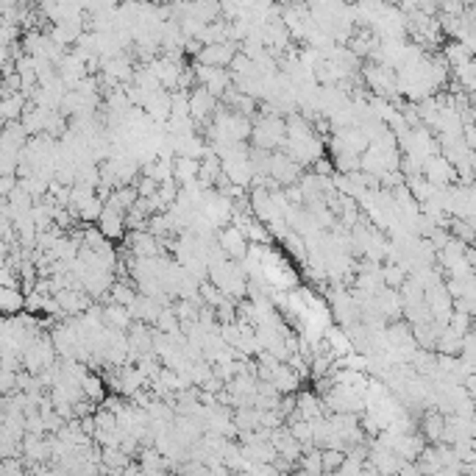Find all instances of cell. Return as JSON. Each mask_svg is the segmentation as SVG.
Wrapping results in <instances>:
<instances>
[{
	"label": "cell",
	"mask_w": 476,
	"mask_h": 476,
	"mask_svg": "<svg viewBox=\"0 0 476 476\" xmlns=\"http://www.w3.org/2000/svg\"><path fill=\"white\" fill-rule=\"evenodd\" d=\"M251 139H254V148L273 154L279 145H285V142H287L285 120H282V117H276V115L256 120L254 126H251Z\"/></svg>",
	"instance_id": "cell-1"
},
{
	"label": "cell",
	"mask_w": 476,
	"mask_h": 476,
	"mask_svg": "<svg viewBox=\"0 0 476 476\" xmlns=\"http://www.w3.org/2000/svg\"><path fill=\"white\" fill-rule=\"evenodd\" d=\"M237 53H240V51H237V42L203 45V48H201V53H198V64H203V67H218V70H226Z\"/></svg>",
	"instance_id": "cell-2"
},
{
	"label": "cell",
	"mask_w": 476,
	"mask_h": 476,
	"mask_svg": "<svg viewBox=\"0 0 476 476\" xmlns=\"http://www.w3.org/2000/svg\"><path fill=\"white\" fill-rule=\"evenodd\" d=\"M187 103H190V117H195L198 123H209L215 109H218V100L209 95L203 87H195L187 95Z\"/></svg>",
	"instance_id": "cell-3"
},
{
	"label": "cell",
	"mask_w": 476,
	"mask_h": 476,
	"mask_svg": "<svg viewBox=\"0 0 476 476\" xmlns=\"http://www.w3.org/2000/svg\"><path fill=\"white\" fill-rule=\"evenodd\" d=\"M221 251L228 256V262L231 259H243V256H248V240L243 237V231L237 228V226H228V228H223L221 231Z\"/></svg>",
	"instance_id": "cell-4"
},
{
	"label": "cell",
	"mask_w": 476,
	"mask_h": 476,
	"mask_svg": "<svg viewBox=\"0 0 476 476\" xmlns=\"http://www.w3.org/2000/svg\"><path fill=\"white\" fill-rule=\"evenodd\" d=\"M97 231L106 237V240H117L126 234V215L112 209V206H103L100 209V218H97Z\"/></svg>",
	"instance_id": "cell-5"
},
{
	"label": "cell",
	"mask_w": 476,
	"mask_h": 476,
	"mask_svg": "<svg viewBox=\"0 0 476 476\" xmlns=\"http://www.w3.org/2000/svg\"><path fill=\"white\" fill-rule=\"evenodd\" d=\"M426 176H429L426 179L429 184H448V181H457V167L443 157H432L426 162Z\"/></svg>",
	"instance_id": "cell-6"
},
{
	"label": "cell",
	"mask_w": 476,
	"mask_h": 476,
	"mask_svg": "<svg viewBox=\"0 0 476 476\" xmlns=\"http://www.w3.org/2000/svg\"><path fill=\"white\" fill-rule=\"evenodd\" d=\"M26 307V295L17 287H0V315L14 317L17 312H23Z\"/></svg>",
	"instance_id": "cell-7"
},
{
	"label": "cell",
	"mask_w": 476,
	"mask_h": 476,
	"mask_svg": "<svg viewBox=\"0 0 476 476\" xmlns=\"http://www.w3.org/2000/svg\"><path fill=\"white\" fill-rule=\"evenodd\" d=\"M443 418L438 410H429V413H423V421H421V438L423 440H432V443H440V438H443Z\"/></svg>",
	"instance_id": "cell-8"
},
{
	"label": "cell",
	"mask_w": 476,
	"mask_h": 476,
	"mask_svg": "<svg viewBox=\"0 0 476 476\" xmlns=\"http://www.w3.org/2000/svg\"><path fill=\"white\" fill-rule=\"evenodd\" d=\"M81 396L87 401H92L95 407H100V401L106 398V384H103V376L100 374H87L81 379Z\"/></svg>",
	"instance_id": "cell-9"
},
{
	"label": "cell",
	"mask_w": 476,
	"mask_h": 476,
	"mask_svg": "<svg viewBox=\"0 0 476 476\" xmlns=\"http://www.w3.org/2000/svg\"><path fill=\"white\" fill-rule=\"evenodd\" d=\"M198 179V159H190V157H176L173 159V181L176 184H190Z\"/></svg>",
	"instance_id": "cell-10"
},
{
	"label": "cell",
	"mask_w": 476,
	"mask_h": 476,
	"mask_svg": "<svg viewBox=\"0 0 476 476\" xmlns=\"http://www.w3.org/2000/svg\"><path fill=\"white\" fill-rule=\"evenodd\" d=\"M145 112H151L157 120H167L170 117V92H151V95L145 97Z\"/></svg>",
	"instance_id": "cell-11"
},
{
	"label": "cell",
	"mask_w": 476,
	"mask_h": 476,
	"mask_svg": "<svg viewBox=\"0 0 476 476\" xmlns=\"http://www.w3.org/2000/svg\"><path fill=\"white\" fill-rule=\"evenodd\" d=\"M106 73H109V78L112 81H131L134 78V67H131V62H128L126 56H115L112 62L106 64Z\"/></svg>",
	"instance_id": "cell-12"
},
{
	"label": "cell",
	"mask_w": 476,
	"mask_h": 476,
	"mask_svg": "<svg viewBox=\"0 0 476 476\" xmlns=\"http://www.w3.org/2000/svg\"><path fill=\"white\" fill-rule=\"evenodd\" d=\"M343 462H346V451L320 448V465H323V476H326V474H337Z\"/></svg>",
	"instance_id": "cell-13"
},
{
	"label": "cell",
	"mask_w": 476,
	"mask_h": 476,
	"mask_svg": "<svg viewBox=\"0 0 476 476\" xmlns=\"http://www.w3.org/2000/svg\"><path fill=\"white\" fill-rule=\"evenodd\" d=\"M379 276H381V282L387 285V290H396V287H401L407 282V273H404L401 265H387V268H381Z\"/></svg>",
	"instance_id": "cell-14"
},
{
	"label": "cell",
	"mask_w": 476,
	"mask_h": 476,
	"mask_svg": "<svg viewBox=\"0 0 476 476\" xmlns=\"http://www.w3.org/2000/svg\"><path fill=\"white\" fill-rule=\"evenodd\" d=\"M14 390H17V374L0 368V396H9V393H14Z\"/></svg>",
	"instance_id": "cell-15"
},
{
	"label": "cell",
	"mask_w": 476,
	"mask_h": 476,
	"mask_svg": "<svg viewBox=\"0 0 476 476\" xmlns=\"http://www.w3.org/2000/svg\"><path fill=\"white\" fill-rule=\"evenodd\" d=\"M285 245L290 254H295L298 259H304V251H307V248H304V237H301V234H298V237H295V234H287Z\"/></svg>",
	"instance_id": "cell-16"
},
{
	"label": "cell",
	"mask_w": 476,
	"mask_h": 476,
	"mask_svg": "<svg viewBox=\"0 0 476 476\" xmlns=\"http://www.w3.org/2000/svg\"><path fill=\"white\" fill-rule=\"evenodd\" d=\"M231 476H234V474H231Z\"/></svg>",
	"instance_id": "cell-17"
}]
</instances>
